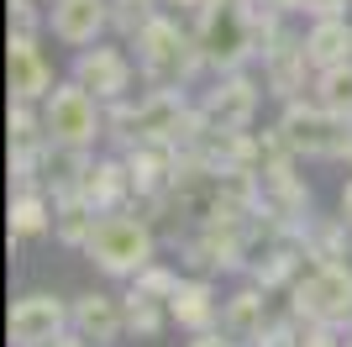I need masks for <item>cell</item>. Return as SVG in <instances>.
Returning <instances> with one entry per match:
<instances>
[{
  "instance_id": "obj_14",
  "label": "cell",
  "mask_w": 352,
  "mask_h": 347,
  "mask_svg": "<svg viewBox=\"0 0 352 347\" xmlns=\"http://www.w3.org/2000/svg\"><path fill=\"white\" fill-rule=\"evenodd\" d=\"M126 169H132V189H137V200H158V195H168V185H174L179 147H174V143H163V137L132 143V147H126Z\"/></svg>"
},
{
  "instance_id": "obj_21",
  "label": "cell",
  "mask_w": 352,
  "mask_h": 347,
  "mask_svg": "<svg viewBox=\"0 0 352 347\" xmlns=\"http://www.w3.org/2000/svg\"><path fill=\"white\" fill-rule=\"evenodd\" d=\"M95 221H100V211H95L85 195H58V200H53V237H58L63 247H85Z\"/></svg>"
},
{
  "instance_id": "obj_12",
  "label": "cell",
  "mask_w": 352,
  "mask_h": 347,
  "mask_svg": "<svg viewBox=\"0 0 352 347\" xmlns=\"http://www.w3.org/2000/svg\"><path fill=\"white\" fill-rule=\"evenodd\" d=\"M6 69H11V101H37L43 105L53 95V69H47L43 48H37V32H11V53H6Z\"/></svg>"
},
{
  "instance_id": "obj_24",
  "label": "cell",
  "mask_w": 352,
  "mask_h": 347,
  "mask_svg": "<svg viewBox=\"0 0 352 347\" xmlns=\"http://www.w3.org/2000/svg\"><path fill=\"white\" fill-rule=\"evenodd\" d=\"M163 321H174L163 300L126 295V332H132V337H158V332H163Z\"/></svg>"
},
{
  "instance_id": "obj_6",
  "label": "cell",
  "mask_w": 352,
  "mask_h": 347,
  "mask_svg": "<svg viewBox=\"0 0 352 347\" xmlns=\"http://www.w3.org/2000/svg\"><path fill=\"white\" fill-rule=\"evenodd\" d=\"M100 95L95 90H85L79 79H63V85H53V95L43 101V121H47V137L63 147H95L105 137V111H100Z\"/></svg>"
},
{
  "instance_id": "obj_32",
  "label": "cell",
  "mask_w": 352,
  "mask_h": 347,
  "mask_svg": "<svg viewBox=\"0 0 352 347\" xmlns=\"http://www.w3.org/2000/svg\"><path fill=\"white\" fill-rule=\"evenodd\" d=\"M342 221H347V227H352V179H347V185H342Z\"/></svg>"
},
{
  "instance_id": "obj_10",
  "label": "cell",
  "mask_w": 352,
  "mask_h": 347,
  "mask_svg": "<svg viewBox=\"0 0 352 347\" xmlns=\"http://www.w3.org/2000/svg\"><path fill=\"white\" fill-rule=\"evenodd\" d=\"M258 101H263L258 79H252L248 69H232V74L216 79V90L200 101V111H206V121H216V127H226V132H252Z\"/></svg>"
},
{
  "instance_id": "obj_19",
  "label": "cell",
  "mask_w": 352,
  "mask_h": 347,
  "mask_svg": "<svg viewBox=\"0 0 352 347\" xmlns=\"http://www.w3.org/2000/svg\"><path fill=\"white\" fill-rule=\"evenodd\" d=\"M263 295H268L263 284H248V289H236L232 300H221V326H226L236 342H258V332L268 326V300Z\"/></svg>"
},
{
  "instance_id": "obj_3",
  "label": "cell",
  "mask_w": 352,
  "mask_h": 347,
  "mask_svg": "<svg viewBox=\"0 0 352 347\" xmlns=\"http://www.w3.org/2000/svg\"><path fill=\"white\" fill-rule=\"evenodd\" d=\"M153 247H158V237H153V221L147 216L105 211L95 221V231H89V242H85V258L111 279H137L153 263Z\"/></svg>"
},
{
  "instance_id": "obj_9",
  "label": "cell",
  "mask_w": 352,
  "mask_h": 347,
  "mask_svg": "<svg viewBox=\"0 0 352 347\" xmlns=\"http://www.w3.org/2000/svg\"><path fill=\"white\" fill-rule=\"evenodd\" d=\"M263 85H268V95H279V101H300V90H316V63H310V53H305V37L279 32V37L263 48Z\"/></svg>"
},
{
  "instance_id": "obj_26",
  "label": "cell",
  "mask_w": 352,
  "mask_h": 347,
  "mask_svg": "<svg viewBox=\"0 0 352 347\" xmlns=\"http://www.w3.org/2000/svg\"><path fill=\"white\" fill-rule=\"evenodd\" d=\"M174 289H179V274L174 269H163V263H147L142 274L132 279V295H147V300H174Z\"/></svg>"
},
{
  "instance_id": "obj_5",
  "label": "cell",
  "mask_w": 352,
  "mask_h": 347,
  "mask_svg": "<svg viewBox=\"0 0 352 347\" xmlns=\"http://www.w3.org/2000/svg\"><path fill=\"white\" fill-rule=\"evenodd\" d=\"M279 132L300 158H347L352 153V121L326 111L321 101H284Z\"/></svg>"
},
{
  "instance_id": "obj_31",
  "label": "cell",
  "mask_w": 352,
  "mask_h": 347,
  "mask_svg": "<svg viewBox=\"0 0 352 347\" xmlns=\"http://www.w3.org/2000/svg\"><path fill=\"white\" fill-rule=\"evenodd\" d=\"M263 6H274L279 16H289V11H305V0H263Z\"/></svg>"
},
{
  "instance_id": "obj_1",
  "label": "cell",
  "mask_w": 352,
  "mask_h": 347,
  "mask_svg": "<svg viewBox=\"0 0 352 347\" xmlns=\"http://www.w3.org/2000/svg\"><path fill=\"white\" fill-rule=\"evenodd\" d=\"M284 32L279 11L263 6V0H206L200 6V53H206V69L232 74L248 69L252 58H263V48Z\"/></svg>"
},
{
  "instance_id": "obj_34",
  "label": "cell",
  "mask_w": 352,
  "mask_h": 347,
  "mask_svg": "<svg viewBox=\"0 0 352 347\" xmlns=\"http://www.w3.org/2000/svg\"><path fill=\"white\" fill-rule=\"evenodd\" d=\"M347 163H352V153H347Z\"/></svg>"
},
{
  "instance_id": "obj_4",
  "label": "cell",
  "mask_w": 352,
  "mask_h": 347,
  "mask_svg": "<svg viewBox=\"0 0 352 347\" xmlns=\"http://www.w3.org/2000/svg\"><path fill=\"white\" fill-rule=\"evenodd\" d=\"M190 111H195V105H190V95H184L179 85H168V90L153 85L142 101H111V111H105V132H111L121 147L147 143V137H163V143H174Z\"/></svg>"
},
{
  "instance_id": "obj_8",
  "label": "cell",
  "mask_w": 352,
  "mask_h": 347,
  "mask_svg": "<svg viewBox=\"0 0 352 347\" xmlns=\"http://www.w3.org/2000/svg\"><path fill=\"white\" fill-rule=\"evenodd\" d=\"M69 326H74V305H63L58 295H43V289L21 295L11 305V316H6L11 347H47V342H58Z\"/></svg>"
},
{
  "instance_id": "obj_18",
  "label": "cell",
  "mask_w": 352,
  "mask_h": 347,
  "mask_svg": "<svg viewBox=\"0 0 352 347\" xmlns=\"http://www.w3.org/2000/svg\"><path fill=\"white\" fill-rule=\"evenodd\" d=\"M305 53L321 69H337V63H352V21L347 16H316L305 32Z\"/></svg>"
},
{
  "instance_id": "obj_25",
  "label": "cell",
  "mask_w": 352,
  "mask_h": 347,
  "mask_svg": "<svg viewBox=\"0 0 352 347\" xmlns=\"http://www.w3.org/2000/svg\"><path fill=\"white\" fill-rule=\"evenodd\" d=\"M163 0H111V27L121 32V37H137V32L158 16Z\"/></svg>"
},
{
  "instance_id": "obj_2",
  "label": "cell",
  "mask_w": 352,
  "mask_h": 347,
  "mask_svg": "<svg viewBox=\"0 0 352 347\" xmlns=\"http://www.w3.org/2000/svg\"><path fill=\"white\" fill-rule=\"evenodd\" d=\"M137 43V63H142V74H147V85H158V90H168V85H190L195 74L206 69V53H200V37L195 32H184L174 21V16H153L142 32L132 37Z\"/></svg>"
},
{
  "instance_id": "obj_33",
  "label": "cell",
  "mask_w": 352,
  "mask_h": 347,
  "mask_svg": "<svg viewBox=\"0 0 352 347\" xmlns=\"http://www.w3.org/2000/svg\"><path fill=\"white\" fill-rule=\"evenodd\" d=\"M163 6H206V0H163Z\"/></svg>"
},
{
  "instance_id": "obj_7",
  "label": "cell",
  "mask_w": 352,
  "mask_h": 347,
  "mask_svg": "<svg viewBox=\"0 0 352 347\" xmlns=\"http://www.w3.org/2000/svg\"><path fill=\"white\" fill-rule=\"evenodd\" d=\"M294 321H352V269L347 263H310L289 284Z\"/></svg>"
},
{
  "instance_id": "obj_23",
  "label": "cell",
  "mask_w": 352,
  "mask_h": 347,
  "mask_svg": "<svg viewBox=\"0 0 352 347\" xmlns=\"http://www.w3.org/2000/svg\"><path fill=\"white\" fill-rule=\"evenodd\" d=\"M316 101L326 111H337L352 121V63H337V69H321L316 74Z\"/></svg>"
},
{
  "instance_id": "obj_27",
  "label": "cell",
  "mask_w": 352,
  "mask_h": 347,
  "mask_svg": "<svg viewBox=\"0 0 352 347\" xmlns=\"http://www.w3.org/2000/svg\"><path fill=\"white\" fill-rule=\"evenodd\" d=\"M252 347H300V321H294V316L289 321H268Z\"/></svg>"
},
{
  "instance_id": "obj_30",
  "label": "cell",
  "mask_w": 352,
  "mask_h": 347,
  "mask_svg": "<svg viewBox=\"0 0 352 347\" xmlns=\"http://www.w3.org/2000/svg\"><path fill=\"white\" fill-rule=\"evenodd\" d=\"M47 347H95V342H89V337H85V332H63V337H58V342H47Z\"/></svg>"
},
{
  "instance_id": "obj_16",
  "label": "cell",
  "mask_w": 352,
  "mask_h": 347,
  "mask_svg": "<svg viewBox=\"0 0 352 347\" xmlns=\"http://www.w3.org/2000/svg\"><path fill=\"white\" fill-rule=\"evenodd\" d=\"M74 332H85L95 347H111L121 332H126V300L79 295V300H74Z\"/></svg>"
},
{
  "instance_id": "obj_17",
  "label": "cell",
  "mask_w": 352,
  "mask_h": 347,
  "mask_svg": "<svg viewBox=\"0 0 352 347\" xmlns=\"http://www.w3.org/2000/svg\"><path fill=\"white\" fill-rule=\"evenodd\" d=\"M168 316L184 332H210L216 316H221V300H216V289H210V279H179L174 300H168Z\"/></svg>"
},
{
  "instance_id": "obj_15",
  "label": "cell",
  "mask_w": 352,
  "mask_h": 347,
  "mask_svg": "<svg viewBox=\"0 0 352 347\" xmlns=\"http://www.w3.org/2000/svg\"><path fill=\"white\" fill-rule=\"evenodd\" d=\"M79 195H85L100 216H105V211H121V205L137 195V189H132V169H126V153H121V158H95V163H89Z\"/></svg>"
},
{
  "instance_id": "obj_22",
  "label": "cell",
  "mask_w": 352,
  "mask_h": 347,
  "mask_svg": "<svg viewBox=\"0 0 352 347\" xmlns=\"http://www.w3.org/2000/svg\"><path fill=\"white\" fill-rule=\"evenodd\" d=\"M53 231V205L43 189H16L11 195V237H43Z\"/></svg>"
},
{
  "instance_id": "obj_20",
  "label": "cell",
  "mask_w": 352,
  "mask_h": 347,
  "mask_svg": "<svg viewBox=\"0 0 352 347\" xmlns=\"http://www.w3.org/2000/svg\"><path fill=\"white\" fill-rule=\"evenodd\" d=\"M347 237H352V227L342 216H305V227H300V242H305L310 263H342L347 258Z\"/></svg>"
},
{
  "instance_id": "obj_29",
  "label": "cell",
  "mask_w": 352,
  "mask_h": 347,
  "mask_svg": "<svg viewBox=\"0 0 352 347\" xmlns=\"http://www.w3.org/2000/svg\"><path fill=\"white\" fill-rule=\"evenodd\" d=\"M195 347H242V342H236V337L226 332V326H221V332L210 326V332H195Z\"/></svg>"
},
{
  "instance_id": "obj_13",
  "label": "cell",
  "mask_w": 352,
  "mask_h": 347,
  "mask_svg": "<svg viewBox=\"0 0 352 347\" xmlns=\"http://www.w3.org/2000/svg\"><path fill=\"white\" fill-rule=\"evenodd\" d=\"M47 27H53L58 43L89 48L111 27V0H47Z\"/></svg>"
},
{
  "instance_id": "obj_28",
  "label": "cell",
  "mask_w": 352,
  "mask_h": 347,
  "mask_svg": "<svg viewBox=\"0 0 352 347\" xmlns=\"http://www.w3.org/2000/svg\"><path fill=\"white\" fill-rule=\"evenodd\" d=\"M300 347H347V342H342V326H337V321H305Z\"/></svg>"
},
{
  "instance_id": "obj_11",
  "label": "cell",
  "mask_w": 352,
  "mask_h": 347,
  "mask_svg": "<svg viewBox=\"0 0 352 347\" xmlns=\"http://www.w3.org/2000/svg\"><path fill=\"white\" fill-rule=\"evenodd\" d=\"M74 79L85 90H95L105 105L111 101H126V90H132V58L121 53V48H100L89 43L74 53Z\"/></svg>"
}]
</instances>
